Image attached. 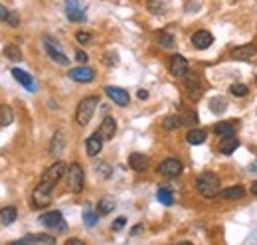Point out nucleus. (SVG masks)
<instances>
[{"instance_id":"nucleus-43","label":"nucleus","mask_w":257,"mask_h":245,"mask_svg":"<svg viewBox=\"0 0 257 245\" xmlns=\"http://www.w3.org/2000/svg\"><path fill=\"white\" fill-rule=\"evenodd\" d=\"M65 244L67 245H83V242H81V240H67Z\"/></svg>"},{"instance_id":"nucleus-25","label":"nucleus","mask_w":257,"mask_h":245,"mask_svg":"<svg viewBox=\"0 0 257 245\" xmlns=\"http://www.w3.org/2000/svg\"><path fill=\"white\" fill-rule=\"evenodd\" d=\"M12 121H14V111H12V107L0 105V125H2V127H8V125H12Z\"/></svg>"},{"instance_id":"nucleus-12","label":"nucleus","mask_w":257,"mask_h":245,"mask_svg":"<svg viewBox=\"0 0 257 245\" xmlns=\"http://www.w3.org/2000/svg\"><path fill=\"white\" fill-rule=\"evenodd\" d=\"M129 166L135 170V172H145L149 166H151V158L143 152H133L129 156Z\"/></svg>"},{"instance_id":"nucleus-45","label":"nucleus","mask_w":257,"mask_h":245,"mask_svg":"<svg viewBox=\"0 0 257 245\" xmlns=\"http://www.w3.org/2000/svg\"><path fill=\"white\" fill-rule=\"evenodd\" d=\"M252 194H256V196H257V180L252 184Z\"/></svg>"},{"instance_id":"nucleus-36","label":"nucleus","mask_w":257,"mask_h":245,"mask_svg":"<svg viewBox=\"0 0 257 245\" xmlns=\"http://www.w3.org/2000/svg\"><path fill=\"white\" fill-rule=\"evenodd\" d=\"M75 40H77L81 46H87V44H91V34H89V32H77V34H75Z\"/></svg>"},{"instance_id":"nucleus-28","label":"nucleus","mask_w":257,"mask_h":245,"mask_svg":"<svg viewBox=\"0 0 257 245\" xmlns=\"http://www.w3.org/2000/svg\"><path fill=\"white\" fill-rule=\"evenodd\" d=\"M162 127H164L166 131L180 129V127H182V117H178V115H170V117H166V119L162 121Z\"/></svg>"},{"instance_id":"nucleus-29","label":"nucleus","mask_w":257,"mask_h":245,"mask_svg":"<svg viewBox=\"0 0 257 245\" xmlns=\"http://www.w3.org/2000/svg\"><path fill=\"white\" fill-rule=\"evenodd\" d=\"M97 220H99V214H97L91 206H87V208L83 210V222H85V226H95Z\"/></svg>"},{"instance_id":"nucleus-21","label":"nucleus","mask_w":257,"mask_h":245,"mask_svg":"<svg viewBox=\"0 0 257 245\" xmlns=\"http://www.w3.org/2000/svg\"><path fill=\"white\" fill-rule=\"evenodd\" d=\"M218 196L222 200H242V198H246V188L244 186H230V188L222 190Z\"/></svg>"},{"instance_id":"nucleus-37","label":"nucleus","mask_w":257,"mask_h":245,"mask_svg":"<svg viewBox=\"0 0 257 245\" xmlns=\"http://www.w3.org/2000/svg\"><path fill=\"white\" fill-rule=\"evenodd\" d=\"M125 224H127V220H125V218H117V220L113 222L111 230H113V232H121V230L125 228Z\"/></svg>"},{"instance_id":"nucleus-8","label":"nucleus","mask_w":257,"mask_h":245,"mask_svg":"<svg viewBox=\"0 0 257 245\" xmlns=\"http://www.w3.org/2000/svg\"><path fill=\"white\" fill-rule=\"evenodd\" d=\"M44 48H46L48 55H50L55 63H59V65H69V57L63 53V49L59 48V44L53 42V40L48 38V36L44 38Z\"/></svg>"},{"instance_id":"nucleus-39","label":"nucleus","mask_w":257,"mask_h":245,"mask_svg":"<svg viewBox=\"0 0 257 245\" xmlns=\"http://www.w3.org/2000/svg\"><path fill=\"white\" fill-rule=\"evenodd\" d=\"M97 172L101 174L103 178H107V176L111 174V168H109V164H99V166H97Z\"/></svg>"},{"instance_id":"nucleus-34","label":"nucleus","mask_w":257,"mask_h":245,"mask_svg":"<svg viewBox=\"0 0 257 245\" xmlns=\"http://www.w3.org/2000/svg\"><path fill=\"white\" fill-rule=\"evenodd\" d=\"M182 125H190V127L198 125V113L196 111H186L182 115Z\"/></svg>"},{"instance_id":"nucleus-27","label":"nucleus","mask_w":257,"mask_h":245,"mask_svg":"<svg viewBox=\"0 0 257 245\" xmlns=\"http://www.w3.org/2000/svg\"><path fill=\"white\" fill-rule=\"evenodd\" d=\"M156 198H158V202L164 204V206H172V204H174V194H172L170 188H158Z\"/></svg>"},{"instance_id":"nucleus-18","label":"nucleus","mask_w":257,"mask_h":245,"mask_svg":"<svg viewBox=\"0 0 257 245\" xmlns=\"http://www.w3.org/2000/svg\"><path fill=\"white\" fill-rule=\"evenodd\" d=\"M16 244H44V245H53L55 244V238L48 236V234H30V236H24L22 240H18Z\"/></svg>"},{"instance_id":"nucleus-30","label":"nucleus","mask_w":257,"mask_h":245,"mask_svg":"<svg viewBox=\"0 0 257 245\" xmlns=\"http://www.w3.org/2000/svg\"><path fill=\"white\" fill-rule=\"evenodd\" d=\"M115 210V202L111 200V198H103L101 202H99V206H97V214L99 216H107V214H111Z\"/></svg>"},{"instance_id":"nucleus-6","label":"nucleus","mask_w":257,"mask_h":245,"mask_svg":"<svg viewBox=\"0 0 257 245\" xmlns=\"http://www.w3.org/2000/svg\"><path fill=\"white\" fill-rule=\"evenodd\" d=\"M40 224L46 226V228H50V230L59 232V234H65L67 232V224H65V220L61 216V212H57V210L48 212V214H42L40 216Z\"/></svg>"},{"instance_id":"nucleus-38","label":"nucleus","mask_w":257,"mask_h":245,"mask_svg":"<svg viewBox=\"0 0 257 245\" xmlns=\"http://www.w3.org/2000/svg\"><path fill=\"white\" fill-rule=\"evenodd\" d=\"M6 24H10V26H18V24H20V16H18L16 12H10V14H8V18H6Z\"/></svg>"},{"instance_id":"nucleus-26","label":"nucleus","mask_w":257,"mask_h":245,"mask_svg":"<svg viewBox=\"0 0 257 245\" xmlns=\"http://www.w3.org/2000/svg\"><path fill=\"white\" fill-rule=\"evenodd\" d=\"M214 133H216L218 137H230V135H234V125L228 123V121H222V123H218V125L214 127Z\"/></svg>"},{"instance_id":"nucleus-11","label":"nucleus","mask_w":257,"mask_h":245,"mask_svg":"<svg viewBox=\"0 0 257 245\" xmlns=\"http://www.w3.org/2000/svg\"><path fill=\"white\" fill-rule=\"evenodd\" d=\"M105 93H107V97L111 99L113 103H117L119 107H127V105L131 103L129 93H127L125 89H121V87H113V85H109V87H105Z\"/></svg>"},{"instance_id":"nucleus-46","label":"nucleus","mask_w":257,"mask_h":245,"mask_svg":"<svg viewBox=\"0 0 257 245\" xmlns=\"http://www.w3.org/2000/svg\"><path fill=\"white\" fill-rule=\"evenodd\" d=\"M256 83H257V75H256Z\"/></svg>"},{"instance_id":"nucleus-10","label":"nucleus","mask_w":257,"mask_h":245,"mask_svg":"<svg viewBox=\"0 0 257 245\" xmlns=\"http://www.w3.org/2000/svg\"><path fill=\"white\" fill-rule=\"evenodd\" d=\"M170 73L174 75V77H184L186 73H188V61H186V57H182L180 53H174L172 57H170Z\"/></svg>"},{"instance_id":"nucleus-2","label":"nucleus","mask_w":257,"mask_h":245,"mask_svg":"<svg viewBox=\"0 0 257 245\" xmlns=\"http://www.w3.org/2000/svg\"><path fill=\"white\" fill-rule=\"evenodd\" d=\"M196 188L204 198L212 200V198H216L220 194V180H218V176L214 172H204V174L198 176Z\"/></svg>"},{"instance_id":"nucleus-42","label":"nucleus","mask_w":257,"mask_h":245,"mask_svg":"<svg viewBox=\"0 0 257 245\" xmlns=\"http://www.w3.org/2000/svg\"><path fill=\"white\" fill-rule=\"evenodd\" d=\"M143 232V226H135L133 230H131V236H137V234H141Z\"/></svg>"},{"instance_id":"nucleus-44","label":"nucleus","mask_w":257,"mask_h":245,"mask_svg":"<svg viewBox=\"0 0 257 245\" xmlns=\"http://www.w3.org/2000/svg\"><path fill=\"white\" fill-rule=\"evenodd\" d=\"M147 97H149V93H147L145 89H141V91H139V99H147Z\"/></svg>"},{"instance_id":"nucleus-1","label":"nucleus","mask_w":257,"mask_h":245,"mask_svg":"<svg viewBox=\"0 0 257 245\" xmlns=\"http://www.w3.org/2000/svg\"><path fill=\"white\" fill-rule=\"evenodd\" d=\"M65 170H67V164L61 162V160L53 162L51 166L46 168V172L42 174V178H40L36 190L32 192V204H34V208H48V206H50L51 190H53L55 184L61 180V176L65 174Z\"/></svg>"},{"instance_id":"nucleus-3","label":"nucleus","mask_w":257,"mask_h":245,"mask_svg":"<svg viewBox=\"0 0 257 245\" xmlns=\"http://www.w3.org/2000/svg\"><path fill=\"white\" fill-rule=\"evenodd\" d=\"M97 103H99V97H97V95H89V97L81 99V103L77 105V111H75V121H77V125L85 127V125L91 121V117H93V113H95V109H97Z\"/></svg>"},{"instance_id":"nucleus-9","label":"nucleus","mask_w":257,"mask_h":245,"mask_svg":"<svg viewBox=\"0 0 257 245\" xmlns=\"http://www.w3.org/2000/svg\"><path fill=\"white\" fill-rule=\"evenodd\" d=\"M184 89L188 93V97L198 99L202 95V85H200V77L194 73H186L184 75Z\"/></svg>"},{"instance_id":"nucleus-22","label":"nucleus","mask_w":257,"mask_h":245,"mask_svg":"<svg viewBox=\"0 0 257 245\" xmlns=\"http://www.w3.org/2000/svg\"><path fill=\"white\" fill-rule=\"evenodd\" d=\"M16 218H18V210H16L14 206H6V208H2V210H0V224H2V226H10V224H14V222H16Z\"/></svg>"},{"instance_id":"nucleus-15","label":"nucleus","mask_w":257,"mask_h":245,"mask_svg":"<svg viewBox=\"0 0 257 245\" xmlns=\"http://www.w3.org/2000/svg\"><path fill=\"white\" fill-rule=\"evenodd\" d=\"M69 77L73 81H79V83H89L95 79V71L91 67H75L69 71Z\"/></svg>"},{"instance_id":"nucleus-23","label":"nucleus","mask_w":257,"mask_h":245,"mask_svg":"<svg viewBox=\"0 0 257 245\" xmlns=\"http://www.w3.org/2000/svg\"><path fill=\"white\" fill-rule=\"evenodd\" d=\"M63 147H65V139H63V133H55L53 135V139H51V145H50V152L53 154V156H57L61 150H63Z\"/></svg>"},{"instance_id":"nucleus-19","label":"nucleus","mask_w":257,"mask_h":245,"mask_svg":"<svg viewBox=\"0 0 257 245\" xmlns=\"http://www.w3.org/2000/svg\"><path fill=\"white\" fill-rule=\"evenodd\" d=\"M238 147H240L238 137H236V135H230V137H222V141H220V145H218V150H220L222 154H232L234 150H238Z\"/></svg>"},{"instance_id":"nucleus-41","label":"nucleus","mask_w":257,"mask_h":245,"mask_svg":"<svg viewBox=\"0 0 257 245\" xmlns=\"http://www.w3.org/2000/svg\"><path fill=\"white\" fill-rule=\"evenodd\" d=\"M8 14H10V10H8L6 6H2V4H0V20H4V22H6Z\"/></svg>"},{"instance_id":"nucleus-32","label":"nucleus","mask_w":257,"mask_h":245,"mask_svg":"<svg viewBox=\"0 0 257 245\" xmlns=\"http://www.w3.org/2000/svg\"><path fill=\"white\" fill-rule=\"evenodd\" d=\"M158 44H160L162 48H174V46H176L172 34H166V32H160V34H158Z\"/></svg>"},{"instance_id":"nucleus-33","label":"nucleus","mask_w":257,"mask_h":245,"mask_svg":"<svg viewBox=\"0 0 257 245\" xmlns=\"http://www.w3.org/2000/svg\"><path fill=\"white\" fill-rule=\"evenodd\" d=\"M248 91H250V89H248L244 83H234V85L230 87V93H232L234 97H246Z\"/></svg>"},{"instance_id":"nucleus-20","label":"nucleus","mask_w":257,"mask_h":245,"mask_svg":"<svg viewBox=\"0 0 257 245\" xmlns=\"http://www.w3.org/2000/svg\"><path fill=\"white\" fill-rule=\"evenodd\" d=\"M85 148H87V154L89 156H97L99 152L103 150V139L99 133H95V135H91L87 141H85Z\"/></svg>"},{"instance_id":"nucleus-31","label":"nucleus","mask_w":257,"mask_h":245,"mask_svg":"<svg viewBox=\"0 0 257 245\" xmlns=\"http://www.w3.org/2000/svg\"><path fill=\"white\" fill-rule=\"evenodd\" d=\"M4 55H6L8 59H12V61H20V59H22V51H20L18 46H14V44H10V46L4 48Z\"/></svg>"},{"instance_id":"nucleus-17","label":"nucleus","mask_w":257,"mask_h":245,"mask_svg":"<svg viewBox=\"0 0 257 245\" xmlns=\"http://www.w3.org/2000/svg\"><path fill=\"white\" fill-rule=\"evenodd\" d=\"M254 55H257V46H254V44H248V46H240V48L232 49V59H238V61H248Z\"/></svg>"},{"instance_id":"nucleus-14","label":"nucleus","mask_w":257,"mask_h":245,"mask_svg":"<svg viewBox=\"0 0 257 245\" xmlns=\"http://www.w3.org/2000/svg\"><path fill=\"white\" fill-rule=\"evenodd\" d=\"M214 44V36L208 32V30H198L194 36H192V46L196 49H208Z\"/></svg>"},{"instance_id":"nucleus-35","label":"nucleus","mask_w":257,"mask_h":245,"mask_svg":"<svg viewBox=\"0 0 257 245\" xmlns=\"http://www.w3.org/2000/svg\"><path fill=\"white\" fill-rule=\"evenodd\" d=\"M210 109H212L214 113H224V111H226V103H224V99H214V101L210 103Z\"/></svg>"},{"instance_id":"nucleus-4","label":"nucleus","mask_w":257,"mask_h":245,"mask_svg":"<svg viewBox=\"0 0 257 245\" xmlns=\"http://www.w3.org/2000/svg\"><path fill=\"white\" fill-rule=\"evenodd\" d=\"M65 180H67L65 184H67L69 192L79 194V192L83 190V186H85V174H83L81 164H77V162L69 164V166H67V170H65Z\"/></svg>"},{"instance_id":"nucleus-40","label":"nucleus","mask_w":257,"mask_h":245,"mask_svg":"<svg viewBox=\"0 0 257 245\" xmlns=\"http://www.w3.org/2000/svg\"><path fill=\"white\" fill-rule=\"evenodd\" d=\"M75 59H77L79 63H87V59H89V57H87V53H85V51H81V49H79V51H75Z\"/></svg>"},{"instance_id":"nucleus-5","label":"nucleus","mask_w":257,"mask_h":245,"mask_svg":"<svg viewBox=\"0 0 257 245\" xmlns=\"http://www.w3.org/2000/svg\"><path fill=\"white\" fill-rule=\"evenodd\" d=\"M87 14V2L85 0H65V16L69 22H83Z\"/></svg>"},{"instance_id":"nucleus-24","label":"nucleus","mask_w":257,"mask_h":245,"mask_svg":"<svg viewBox=\"0 0 257 245\" xmlns=\"http://www.w3.org/2000/svg\"><path fill=\"white\" fill-rule=\"evenodd\" d=\"M206 131L204 129H192L188 135H186V141L190 143V145H202L206 141Z\"/></svg>"},{"instance_id":"nucleus-16","label":"nucleus","mask_w":257,"mask_h":245,"mask_svg":"<svg viewBox=\"0 0 257 245\" xmlns=\"http://www.w3.org/2000/svg\"><path fill=\"white\" fill-rule=\"evenodd\" d=\"M12 77H14L18 83H22V87H26L28 91H36V83H34V79H32V75H30L28 71H24V69H20V67H14V69H12Z\"/></svg>"},{"instance_id":"nucleus-13","label":"nucleus","mask_w":257,"mask_h":245,"mask_svg":"<svg viewBox=\"0 0 257 245\" xmlns=\"http://www.w3.org/2000/svg\"><path fill=\"white\" fill-rule=\"evenodd\" d=\"M97 133L101 135L103 141H111L115 137V133H117V121L113 117H105L101 121V125H99V129H97Z\"/></svg>"},{"instance_id":"nucleus-7","label":"nucleus","mask_w":257,"mask_h":245,"mask_svg":"<svg viewBox=\"0 0 257 245\" xmlns=\"http://www.w3.org/2000/svg\"><path fill=\"white\" fill-rule=\"evenodd\" d=\"M182 170H184V166H182V162L178 158H166V160H162L158 164V172L162 176H166V178H176V176L182 174Z\"/></svg>"}]
</instances>
